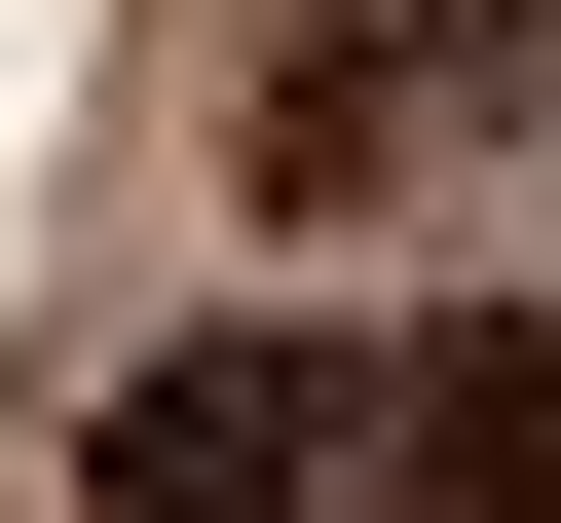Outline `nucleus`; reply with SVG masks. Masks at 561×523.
I'll return each mask as SVG.
<instances>
[{
  "mask_svg": "<svg viewBox=\"0 0 561 523\" xmlns=\"http://www.w3.org/2000/svg\"><path fill=\"white\" fill-rule=\"evenodd\" d=\"M375 523H561V300H449L375 374Z\"/></svg>",
  "mask_w": 561,
  "mask_h": 523,
  "instance_id": "f03ea898",
  "label": "nucleus"
},
{
  "mask_svg": "<svg viewBox=\"0 0 561 523\" xmlns=\"http://www.w3.org/2000/svg\"><path fill=\"white\" fill-rule=\"evenodd\" d=\"M76 523H337V337H150Z\"/></svg>",
  "mask_w": 561,
  "mask_h": 523,
  "instance_id": "f257e3e1",
  "label": "nucleus"
}]
</instances>
